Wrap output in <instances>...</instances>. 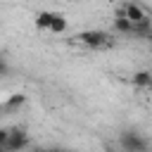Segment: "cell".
<instances>
[{
  "label": "cell",
  "mask_w": 152,
  "mask_h": 152,
  "mask_svg": "<svg viewBox=\"0 0 152 152\" xmlns=\"http://www.w3.org/2000/svg\"><path fill=\"white\" fill-rule=\"evenodd\" d=\"M133 86H138V88H152V71H138L133 76Z\"/></svg>",
  "instance_id": "8992f818"
},
{
  "label": "cell",
  "mask_w": 152,
  "mask_h": 152,
  "mask_svg": "<svg viewBox=\"0 0 152 152\" xmlns=\"http://www.w3.org/2000/svg\"><path fill=\"white\" fill-rule=\"evenodd\" d=\"M7 138H10V128H0V145L2 147L7 145Z\"/></svg>",
  "instance_id": "52a82bcc"
},
{
  "label": "cell",
  "mask_w": 152,
  "mask_h": 152,
  "mask_svg": "<svg viewBox=\"0 0 152 152\" xmlns=\"http://www.w3.org/2000/svg\"><path fill=\"white\" fill-rule=\"evenodd\" d=\"M119 142H121V150H124V152H147V140H145L140 133H135V131L121 133Z\"/></svg>",
  "instance_id": "277c9868"
},
{
  "label": "cell",
  "mask_w": 152,
  "mask_h": 152,
  "mask_svg": "<svg viewBox=\"0 0 152 152\" xmlns=\"http://www.w3.org/2000/svg\"><path fill=\"white\" fill-rule=\"evenodd\" d=\"M52 152H62V150H52Z\"/></svg>",
  "instance_id": "8fae6325"
},
{
  "label": "cell",
  "mask_w": 152,
  "mask_h": 152,
  "mask_svg": "<svg viewBox=\"0 0 152 152\" xmlns=\"http://www.w3.org/2000/svg\"><path fill=\"white\" fill-rule=\"evenodd\" d=\"M0 152H7V150H5V147H2V145H0Z\"/></svg>",
  "instance_id": "30bf717a"
},
{
  "label": "cell",
  "mask_w": 152,
  "mask_h": 152,
  "mask_svg": "<svg viewBox=\"0 0 152 152\" xmlns=\"http://www.w3.org/2000/svg\"><path fill=\"white\" fill-rule=\"evenodd\" d=\"M36 26H38L40 31H45V33H55V36H59V33L66 31L69 24H66V17H64V14L52 12V10H43V12L36 14Z\"/></svg>",
  "instance_id": "7a4b0ae2"
},
{
  "label": "cell",
  "mask_w": 152,
  "mask_h": 152,
  "mask_svg": "<svg viewBox=\"0 0 152 152\" xmlns=\"http://www.w3.org/2000/svg\"><path fill=\"white\" fill-rule=\"evenodd\" d=\"M33 152H52V150H45V147H40V150H33Z\"/></svg>",
  "instance_id": "9c48e42d"
},
{
  "label": "cell",
  "mask_w": 152,
  "mask_h": 152,
  "mask_svg": "<svg viewBox=\"0 0 152 152\" xmlns=\"http://www.w3.org/2000/svg\"><path fill=\"white\" fill-rule=\"evenodd\" d=\"M78 45L88 48V50H104L112 45V36L107 31H100V28H90V31H81L78 36H74Z\"/></svg>",
  "instance_id": "3957f363"
},
{
  "label": "cell",
  "mask_w": 152,
  "mask_h": 152,
  "mask_svg": "<svg viewBox=\"0 0 152 152\" xmlns=\"http://www.w3.org/2000/svg\"><path fill=\"white\" fill-rule=\"evenodd\" d=\"M114 26L119 33H126V36H147L150 33V17L135 2H126L119 12Z\"/></svg>",
  "instance_id": "6da1fadb"
},
{
  "label": "cell",
  "mask_w": 152,
  "mask_h": 152,
  "mask_svg": "<svg viewBox=\"0 0 152 152\" xmlns=\"http://www.w3.org/2000/svg\"><path fill=\"white\" fill-rule=\"evenodd\" d=\"M5 71H7V64H5V59H2V57H0V76H2V74H5Z\"/></svg>",
  "instance_id": "ba28073f"
},
{
  "label": "cell",
  "mask_w": 152,
  "mask_h": 152,
  "mask_svg": "<svg viewBox=\"0 0 152 152\" xmlns=\"http://www.w3.org/2000/svg\"><path fill=\"white\" fill-rule=\"evenodd\" d=\"M28 142H31V138H28L26 131H21V128H10V138H7L5 150H7V152H24V150L28 147Z\"/></svg>",
  "instance_id": "5b68a950"
}]
</instances>
